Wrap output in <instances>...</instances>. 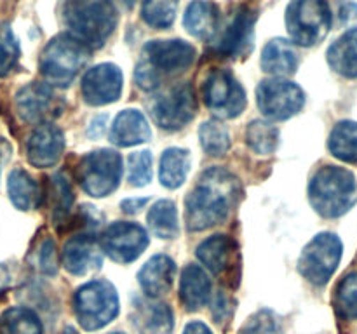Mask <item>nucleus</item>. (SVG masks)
<instances>
[{
    "instance_id": "obj_1",
    "label": "nucleus",
    "mask_w": 357,
    "mask_h": 334,
    "mask_svg": "<svg viewBox=\"0 0 357 334\" xmlns=\"http://www.w3.org/2000/svg\"><path fill=\"white\" fill-rule=\"evenodd\" d=\"M239 193V181L229 170L222 167L206 170L185 200L188 230L202 232L225 221L236 207Z\"/></svg>"
},
{
    "instance_id": "obj_2",
    "label": "nucleus",
    "mask_w": 357,
    "mask_h": 334,
    "mask_svg": "<svg viewBox=\"0 0 357 334\" xmlns=\"http://www.w3.org/2000/svg\"><path fill=\"white\" fill-rule=\"evenodd\" d=\"M195 61V49L185 40H152L143 47L135 79L142 89H157L160 84L187 72Z\"/></svg>"
},
{
    "instance_id": "obj_3",
    "label": "nucleus",
    "mask_w": 357,
    "mask_h": 334,
    "mask_svg": "<svg viewBox=\"0 0 357 334\" xmlns=\"http://www.w3.org/2000/svg\"><path fill=\"white\" fill-rule=\"evenodd\" d=\"M63 21L68 35L86 47L96 49L107 42L117 26L114 0H65Z\"/></svg>"
},
{
    "instance_id": "obj_4",
    "label": "nucleus",
    "mask_w": 357,
    "mask_h": 334,
    "mask_svg": "<svg viewBox=\"0 0 357 334\" xmlns=\"http://www.w3.org/2000/svg\"><path fill=\"white\" fill-rule=\"evenodd\" d=\"M309 200L323 218H340L357 202L356 176L345 167H321L310 180Z\"/></svg>"
},
{
    "instance_id": "obj_5",
    "label": "nucleus",
    "mask_w": 357,
    "mask_h": 334,
    "mask_svg": "<svg viewBox=\"0 0 357 334\" xmlns=\"http://www.w3.org/2000/svg\"><path fill=\"white\" fill-rule=\"evenodd\" d=\"M91 49L72 35L63 33L45 45L40 56V72L51 86L68 87L89 59Z\"/></svg>"
},
{
    "instance_id": "obj_6",
    "label": "nucleus",
    "mask_w": 357,
    "mask_h": 334,
    "mask_svg": "<svg viewBox=\"0 0 357 334\" xmlns=\"http://www.w3.org/2000/svg\"><path fill=\"white\" fill-rule=\"evenodd\" d=\"M328 0H291L286 9V28L293 42L310 47L323 40L331 28Z\"/></svg>"
},
{
    "instance_id": "obj_7",
    "label": "nucleus",
    "mask_w": 357,
    "mask_h": 334,
    "mask_svg": "<svg viewBox=\"0 0 357 334\" xmlns=\"http://www.w3.org/2000/svg\"><path fill=\"white\" fill-rule=\"evenodd\" d=\"M75 315L86 331H96L110 324L119 313V296L107 280H91L77 289Z\"/></svg>"
},
{
    "instance_id": "obj_8",
    "label": "nucleus",
    "mask_w": 357,
    "mask_h": 334,
    "mask_svg": "<svg viewBox=\"0 0 357 334\" xmlns=\"http://www.w3.org/2000/svg\"><path fill=\"white\" fill-rule=\"evenodd\" d=\"M79 183L91 197L110 195L122 180V159L114 150H96L80 160Z\"/></svg>"
},
{
    "instance_id": "obj_9",
    "label": "nucleus",
    "mask_w": 357,
    "mask_h": 334,
    "mask_svg": "<svg viewBox=\"0 0 357 334\" xmlns=\"http://www.w3.org/2000/svg\"><path fill=\"white\" fill-rule=\"evenodd\" d=\"M342 240L335 233H319L305 247L298 260V270L314 285H324L337 271L342 260Z\"/></svg>"
},
{
    "instance_id": "obj_10",
    "label": "nucleus",
    "mask_w": 357,
    "mask_h": 334,
    "mask_svg": "<svg viewBox=\"0 0 357 334\" xmlns=\"http://www.w3.org/2000/svg\"><path fill=\"white\" fill-rule=\"evenodd\" d=\"M195 104L194 89L188 84H174L160 90L150 101V115L159 127L166 131H178L194 118Z\"/></svg>"
},
{
    "instance_id": "obj_11",
    "label": "nucleus",
    "mask_w": 357,
    "mask_h": 334,
    "mask_svg": "<svg viewBox=\"0 0 357 334\" xmlns=\"http://www.w3.org/2000/svg\"><path fill=\"white\" fill-rule=\"evenodd\" d=\"M258 108L271 120H288L305 104V93L295 82L271 79L260 82L257 89Z\"/></svg>"
},
{
    "instance_id": "obj_12",
    "label": "nucleus",
    "mask_w": 357,
    "mask_h": 334,
    "mask_svg": "<svg viewBox=\"0 0 357 334\" xmlns=\"http://www.w3.org/2000/svg\"><path fill=\"white\" fill-rule=\"evenodd\" d=\"M204 101L220 118H236L246 108V94L236 77L227 70H215L204 82Z\"/></svg>"
},
{
    "instance_id": "obj_13",
    "label": "nucleus",
    "mask_w": 357,
    "mask_h": 334,
    "mask_svg": "<svg viewBox=\"0 0 357 334\" xmlns=\"http://www.w3.org/2000/svg\"><path fill=\"white\" fill-rule=\"evenodd\" d=\"M100 246L117 263H131L149 246V233L136 223L117 221L105 230Z\"/></svg>"
},
{
    "instance_id": "obj_14",
    "label": "nucleus",
    "mask_w": 357,
    "mask_h": 334,
    "mask_svg": "<svg viewBox=\"0 0 357 334\" xmlns=\"http://www.w3.org/2000/svg\"><path fill=\"white\" fill-rule=\"evenodd\" d=\"M124 86V77L119 66L103 63L87 70L82 77V97L91 106H103L119 100Z\"/></svg>"
},
{
    "instance_id": "obj_15",
    "label": "nucleus",
    "mask_w": 357,
    "mask_h": 334,
    "mask_svg": "<svg viewBox=\"0 0 357 334\" xmlns=\"http://www.w3.org/2000/svg\"><path fill=\"white\" fill-rule=\"evenodd\" d=\"M16 110L28 124H44L58 110V100L47 84L31 82L16 94Z\"/></svg>"
},
{
    "instance_id": "obj_16",
    "label": "nucleus",
    "mask_w": 357,
    "mask_h": 334,
    "mask_svg": "<svg viewBox=\"0 0 357 334\" xmlns=\"http://www.w3.org/2000/svg\"><path fill=\"white\" fill-rule=\"evenodd\" d=\"M255 21H257V13L251 10L250 7L237 9L232 21L216 44V52L222 54L223 58H237V56L250 52L253 47Z\"/></svg>"
},
{
    "instance_id": "obj_17",
    "label": "nucleus",
    "mask_w": 357,
    "mask_h": 334,
    "mask_svg": "<svg viewBox=\"0 0 357 334\" xmlns=\"http://www.w3.org/2000/svg\"><path fill=\"white\" fill-rule=\"evenodd\" d=\"M65 152V136L54 124H40L26 143V157L31 166L52 167Z\"/></svg>"
},
{
    "instance_id": "obj_18",
    "label": "nucleus",
    "mask_w": 357,
    "mask_h": 334,
    "mask_svg": "<svg viewBox=\"0 0 357 334\" xmlns=\"http://www.w3.org/2000/svg\"><path fill=\"white\" fill-rule=\"evenodd\" d=\"M101 250L103 249H101L100 242L93 235L80 233V235L72 237L65 244L63 264L72 275L82 277V275L93 273V271L100 270L101 263H103Z\"/></svg>"
},
{
    "instance_id": "obj_19",
    "label": "nucleus",
    "mask_w": 357,
    "mask_h": 334,
    "mask_svg": "<svg viewBox=\"0 0 357 334\" xmlns=\"http://www.w3.org/2000/svg\"><path fill=\"white\" fill-rule=\"evenodd\" d=\"M174 277H176V264L166 254L150 257L138 273L139 285L150 298L166 294L173 287Z\"/></svg>"
},
{
    "instance_id": "obj_20",
    "label": "nucleus",
    "mask_w": 357,
    "mask_h": 334,
    "mask_svg": "<svg viewBox=\"0 0 357 334\" xmlns=\"http://www.w3.org/2000/svg\"><path fill=\"white\" fill-rule=\"evenodd\" d=\"M152 138L150 124L138 110H124L115 117L110 129V141L117 146H135Z\"/></svg>"
},
{
    "instance_id": "obj_21",
    "label": "nucleus",
    "mask_w": 357,
    "mask_h": 334,
    "mask_svg": "<svg viewBox=\"0 0 357 334\" xmlns=\"http://www.w3.org/2000/svg\"><path fill=\"white\" fill-rule=\"evenodd\" d=\"M236 242L227 235H213L197 247V257L209 271L216 275L232 268Z\"/></svg>"
},
{
    "instance_id": "obj_22",
    "label": "nucleus",
    "mask_w": 357,
    "mask_h": 334,
    "mask_svg": "<svg viewBox=\"0 0 357 334\" xmlns=\"http://www.w3.org/2000/svg\"><path fill=\"white\" fill-rule=\"evenodd\" d=\"M211 280L208 273L197 264H187L181 271L180 298L187 310H199L209 301Z\"/></svg>"
},
{
    "instance_id": "obj_23",
    "label": "nucleus",
    "mask_w": 357,
    "mask_h": 334,
    "mask_svg": "<svg viewBox=\"0 0 357 334\" xmlns=\"http://www.w3.org/2000/svg\"><path fill=\"white\" fill-rule=\"evenodd\" d=\"M183 24L190 35L201 38V40H209L218 31V7L213 2H208V0H195L187 7Z\"/></svg>"
},
{
    "instance_id": "obj_24",
    "label": "nucleus",
    "mask_w": 357,
    "mask_h": 334,
    "mask_svg": "<svg viewBox=\"0 0 357 334\" xmlns=\"http://www.w3.org/2000/svg\"><path fill=\"white\" fill-rule=\"evenodd\" d=\"M261 68L275 77L295 73L298 68V54L295 47L284 38H274L265 45L261 52Z\"/></svg>"
},
{
    "instance_id": "obj_25",
    "label": "nucleus",
    "mask_w": 357,
    "mask_h": 334,
    "mask_svg": "<svg viewBox=\"0 0 357 334\" xmlns=\"http://www.w3.org/2000/svg\"><path fill=\"white\" fill-rule=\"evenodd\" d=\"M328 63L338 75L357 79V28L345 31L330 45Z\"/></svg>"
},
{
    "instance_id": "obj_26",
    "label": "nucleus",
    "mask_w": 357,
    "mask_h": 334,
    "mask_svg": "<svg viewBox=\"0 0 357 334\" xmlns=\"http://www.w3.org/2000/svg\"><path fill=\"white\" fill-rule=\"evenodd\" d=\"M7 193L14 207L20 211H31L40 204V186L23 169H14L7 180Z\"/></svg>"
},
{
    "instance_id": "obj_27",
    "label": "nucleus",
    "mask_w": 357,
    "mask_h": 334,
    "mask_svg": "<svg viewBox=\"0 0 357 334\" xmlns=\"http://www.w3.org/2000/svg\"><path fill=\"white\" fill-rule=\"evenodd\" d=\"M190 153L183 148H167L160 157L159 177L162 186L174 188L181 186L185 183L190 170Z\"/></svg>"
},
{
    "instance_id": "obj_28",
    "label": "nucleus",
    "mask_w": 357,
    "mask_h": 334,
    "mask_svg": "<svg viewBox=\"0 0 357 334\" xmlns=\"http://www.w3.org/2000/svg\"><path fill=\"white\" fill-rule=\"evenodd\" d=\"M135 326L142 334H173V312L164 303L139 305Z\"/></svg>"
},
{
    "instance_id": "obj_29",
    "label": "nucleus",
    "mask_w": 357,
    "mask_h": 334,
    "mask_svg": "<svg viewBox=\"0 0 357 334\" xmlns=\"http://www.w3.org/2000/svg\"><path fill=\"white\" fill-rule=\"evenodd\" d=\"M328 148L342 162L357 164V122H338L330 134Z\"/></svg>"
},
{
    "instance_id": "obj_30",
    "label": "nucleus",
    "mask_w": 357,
    "mask_h": 334,
    "mask_svg": "<svg viewBox=\"0 0 357 334\" xmlns=\"http://www.w3.org/2000/svg\"><path fill=\"white\" fill-rule=\"evenodd\" d=\"M150 232L159 239H174L180 232L176 205L171 200H159L150 207L146 214Z\"/></svg>"
},
{
    "instance_id": "obj_31",
    "label": "nucleus",
    "mask_w": 357,
    "mask_h": 334,
    "mask_svg": "<svg viewBox=\"0 0 357 334\" xmlns=\"http://www.w3.org/2000/svg\"><path fill=\"white\" fill-rule=\"evenodd\" d=\"M0 334H42V324L30 308L16 306L0 315Z\"/></svg>"
},
{
    "instance_id": "obj_32",
    "label": "nucleus",
    "mask_w": 357,
    "mask_h": 334,
    "mask_svg": "<svg viewBox=\"0 0 357 334\" xmlns=\"http://www.w3.org/2000/svg\"><path fill=\"white\" fill-rule=\"evenodd\" d=\"M246 143L258 155H271L279 145V131L265 120H253L246 129Z\"/></svg>"
},
{
    "instance_id": "obj_33",
    "label": "nucleus",
    "mask_w": 357,
    "mask_h": 334,
    "mask_svg": "<svg viewBox=\"0 0 357 334\" xmlns=\"http://www.w3.org/2000/svg\"><path fill=\"white\" fill-rule=\"evenodd\" d=\"M199 139L204 152L211 157H222L230 148L229 129L220 120H208L199 129Z\"/></svg>"
},
{
    "instance_id": "obj_34",
    "label": "nucleus",
    "mask_w": 357,
    "mask_h": 334,
    "mask_svg": "<svg viewBox=\"0 0 357 334\" xmlns=\"http://www.w3.org/2000/svg\"><path fill=\"white\" fill-rule=\"evenodd\" d=\"M180 0H143L142 17L149 26L162 30L173 24Z\"/></svg>"
},
{
    "instance_id": "obj_35",
    "label": "nucleus",
    "mask_w": 357,
    "mask_h": 334,
    "mask_svg": "<svg viewBox=\"0 0 357 334\" xmlns=\"http://www.w3.org/2000/svg\"><path fill=\"white\" fill-rule=\"evenodd\" d=\"M337 310L344 319H357V273H351L337 287Z\"/></svg>"
},
{
    "instance_id": "obj_36",
    "label": "nucleus",
    "mask_w": 357,
    "mask_h": 334,
    "mask_svg": "<svg viewBox=\"0 0 357 334\" xmlns=\"http://www.w3.org/2000/svg\"><path fill=\"white\" fill-rule=\"evenodd\" d=\"M51 200H52V216L56 221L66 218L70 207L73 204V193L68 181L63 174H56L51 177Z\"/></svg>"
},
{
    "instance_id": "obj_37",
    "label": "nucleus",
    "mask_w": 357,
    "mask_h": 334,
    "mask_svg": "<svg viewBox=\"0 0 357 334\" xmlns=\"http://www.w3.org/2000/svg\"><path fill=\"white\" fill-rule=\"evenodd\" d=\"M20 59V42L9 24H0V75H7Z\"/></svg>"
},
{
    "instance_id": "obj_38",
    "label": "nucleus",
    "mask_w": 357,
    "mask_h": 334,
    "mask_svg": "<svg viewBox=\"0 0 357 334\" xmlns=\"http://www.w3.org/2000/svg\"><path fill=\"white\" fill-rule=\"evenodd\" d=\"M128 177L132 186H145L152 180V153L139 150L129 155Z\"/></svg>"
},
{
    "instance_id": "obj_39",
    "label": "nucleus",
    "mask_w": 357,
    "mask_h": 334,
    "mask_svg": "<svg viewBox=\"0 0 357 334\" xmlns=\"http://www.w3.org/2000/svg\"><path fill=\"white\" fill-rule=\"evenodd\" d=\"M239 334H282V324L271 310H260L241 327Z\"/></svg>"
},
{
    "instance_id": "obj_40",
    "label": "nucleus",
    "mask_w": 357,
    "mask_h": 334,
    "mask_svg": "<svg viewBox=\"0 0 357 334\" xmlns=\"http://www.w3.org/2000/svg\"><path fill=\"white\" fill-rule=\"evenodd\" d=\"M38 268L47 275H54L58 271V253L56 244L51 239H45L38 250Z\"/></svg>"
},
{
    "instance_id": "obj_41",
    "label": "nucleus",
    "mask_w": 357,
    "mask_h": 334,
    "mask_svg": "<svg viewBox=\"0 0 357 334\" xmlns=\"http://www.w3.org/2000/svg\"><path fill=\"white\" fill-rule=\"evenodd\" d=\"M146 202H149V198H126L121 204V207L124 209V212H128V214H135V212H138Z\"/></svg>"
},
{
    "instance_id": "obj_42",
    "label": "nucleus",
    "mask_w": 357,
    "mask_h": 334,
    "mask_svg": "<svg viewBox=\"0 0 357 334\" xmlns=\"http://www.w3.org/2000/svg\"><path fill=\"white\" fill-rule=\"evenodd\" d=\"M183 334H213V333H211V329L206 326V324L190 322L187 327H185Z\"/></svg>"
},
{
    "instance_id": "obj_43",
    "label": "nucleus",
    "mask_w": 357,
    "mask_h": 334,
    "mask_svg": "<svg viewBox=\"0 0 357 334\" xmlns=\"http://www.w3.org/2000/svg\"><path fill=\"white\" fill-rule=\"evenodd\" d=\"M10 152H13V148H10V145L7 143V139H3L2 136H0V173H2L3 164L9 160Z\"/></svg>"
},
{
    "instance_id": "obj_44",
    "label": "nucleus",
    "mask_w": 357,
    "mask_h": 334,
    "mask_svg": "<svg viewBox=\"0 0 357 334\" xmlns=\"http://www.w3.org/2000/svg\"><path fill=\"white\" fill-rule=\"evenodd\" d=\"M7 284H9V275H7L6 268L0 267V291H2V289H6Z\"/></svg>"
},
{
    "instance_id": "obj_45",
    "label": "nucleus",
    "mask_w": 357,
    "mask_h": 334,
    "mask_svg": "<svg viewBox=\"0 0 357 334\" xmlns=\"http://www.w3.org/2000/svg\"><path fill=\"white\" fill-rule=\"evenodd\" d=\"M63 334H79V333H77V331L73 329V327H66V329L63 331Z\"/></svg>"
},
{
    "instance_id": "obj_46",
    "label": "nucleus",
    "mask_w": 357,
    "mask_h": 334,
    "mask_svg": "<svg viewBox=\"0 0 357 334\" xmlns=\"http://www.w3.org/2000/svg\"><path fill=\"white\" fill-rule=\"evenodd\" d=\"M114 334H121V333H114Z\"/></svg>"
}]
</instances>
